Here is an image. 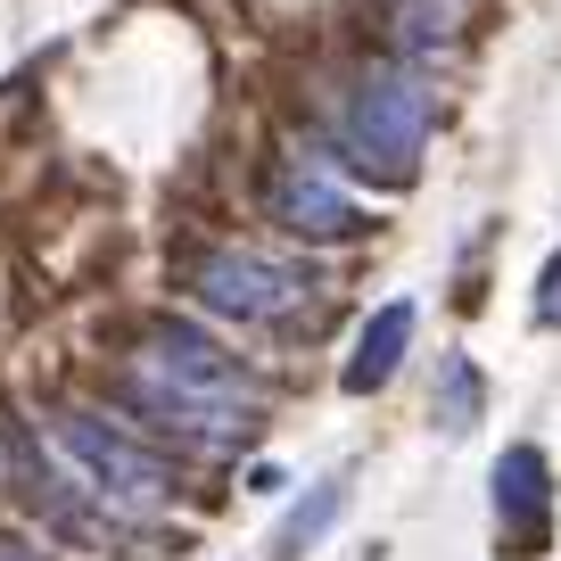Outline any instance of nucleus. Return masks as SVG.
<instances>
[{
    "label": "nucleus",
    "instance_id": "1",
    "mask_svg": "<svg viewBox=\"0 0 561 561\" xmlns=\"http://www.w3.org/2000/svg\"><path fill=\"white\" fill-rule=\"evenodd\" d=\"M430 124H438V100H430V83H421L413 67H371L364 83L347 91V124H339V165L364 182H380V191H404L421 165V149H430Z\"/></svg>",
    "mask_w": 561,
    "mask_h": 561
},
{
    "label": "nucleus",
    "instance_id": "2",
    "mask_svg": "<svg viewBox=\"0 0 561 561\" xmlns=\"http://www.w3.org/2000/svg\"><path fill=\"white\" fill-rule=\"evenodd\" d=\"M50 446L100 504L124 512V520H149V512H165V495H174V471H165L133 430H116L107 413H83V404L50 413Z\"/></svg>",
    "mask_w": 561,
    "mask_h": 561
},
{
    "label": "nucleus",
    "instance_id": "3",
    "mask_svg": "<svg viewBox=\"0 0 561 561\" xmlns=\"http://www.w3.org/2000/svg\"><path fill=\"white\" fill-rule=\"evenodd\" d=\"M306 289H314V280H306L298 264L264 256V248H215V256L191 273V298L207 306V314H231V322H280V314H298Z\"/></svg>",
    "mask_w": 561,
    "mask_h": 561
},
{
    "label": "nucleus",
    "instance_id": "4",
    "mask_svg": "<svg viewBox=\"0 0 561 561\" xmlns=\"http://www.w3.org/2000/svg\"><path fill=\"white\" fill-rule=\"evenodd\" d=\"M140 380L174 388V397H198V404H240V413H256V380H248L240 364H231L224 347H215L198 322H158V331L140 339Z\"/></svg>",
    "mask_w": 561,
    "mask_h": 561
},
{
    "label": "nucleus",
    "instance_id": "5",
    "mask_svg": "<svg viewBox=\"0 0 561 561\" xmlns=\"http://www.w3.org/2000/svg\"><path fill=\"white\" fill-rule=\"evenodd\" d=\"M264 215H273L280 231H298V240H355V231H364L355 191L322 158H280L273 174H264Z\"/></svg>",
    "mask_w": 561,
    "mask_h": 561
},
{
    "label": "nucleus",
    "instance_id": "6",
    "mask_svg": "<svg viewBox=\"0 0 561 561\" xmlns=\"http://www.w3.org/2000/svg\"><path fill=\"white\" fill-rule=\"evenodd\" d=\"M124 397H133L140 413L158 421V430H174V438H198V446H240L248 430H256V413H240V404H198V397H174V388L140 380V371H124Z\"/></svg>",
    "mask_w": 561,
    "mask_h": 561
},
{
    "label": "nucleus",
    "instance_id": "7",
    "mask_svg": "<svg viewBox=\"0 0 561 561\" xmlns=\"http://www.w3.org/2000/svg\"><path fill=\"white\" fill-rule=\"evenodd\" d=\"M545 512H553V471H545L537 446H512V455L495 462V520H504L512 553L545 545Z\"/></svg>",
    "mask_w": 561,
    "mask_h": 561
},
{
    "label": "nucleus",
    "instance_id": "8",
    "mask_svg": "<svg viewBox=\"0 0 561 561\" xmlns=\"http://www.w3.org/2000/svg\"><path fill=\"white\" fill-rule=\"evenodd\" d=\"M404 347H413V306L388 298L380 314L364 322V339H355V355H347V371H339V388H347V397H371V388H388V371L404 364Z\"/></svg>",
    "mask_w": 561,
    "mask_h": 561
},
{
    "label": "nucleus",
    "instance_id": "9",
    "mask_svg": "<svg viewBox=\"0 0 561 561\" xmlns=\"http://www.w3.org/2000/svg\"><path fill=\"white\" fill-rule=\"evenodd\" d=\"M339 504H347V479H322V488H314V495H306V504H298V512H289V520H280V537H273V561H298V553H306V545H314V537H322V528H331V520H339Z\"/></svg>",
    "mask_w": 561,
    "mask_h": 561
},
{
    "label": "nucleus",
    "instance_id": "10",
    "mask_svg": "<svg viewBox=\"0 0 561 561\" xmlns=\"http://www.w3.org/2000/svg\"><path fill=\"white\" fill-rule=\"evenodd\" d=\"M397 42L413 58L446 50V42H455V9H446V0H404V9H397Z\"/></svg>",
    "mask_w": 561,
    "mask_h": 561
},
{
    "label": "nucleus",
    "instance_id": "11",
    "mask_svg": "<svg viewBox=\"0 0 561 561\" xmlns=\"http://www.w3.org/2000/svg\"><path fill=\"white\" fill-rule=\"evenodd\" d=\"M438 421H446V430H471V421H479V371L462 364V355L446 364V388H438Z\"/></svg>",
    "mask_w": 561,
    "mask_h": 561
},
{
    "label": "nucleus",
    "instance_id": "12",
    "mask_svg": "<svg viewBox=\"0 0 561 561\" xmlns=\"http://www.w3.org/2000/svg\"><path fill=\"white\" fill-rule=\"evenodd\" d=\"M537 322L561 331V256H545V273H537Z\"/></svg>",
    "mask_w": 561,
    "mask_h": 561
},
{
    "label": "nucleus",
    "instance_id": "13",
    "mask_svg": "<svg viewBox=\"0 0 561 561\" xmlns=\"http://www.w3.org/2000/svg\"><path fill=\"white\" fill-rule=\"evenodd\" d=\"M0 561H25V553H0Z\"/></svg>",
    "mask_w": 561,
    "mask_h": 561
}]
</instances>
